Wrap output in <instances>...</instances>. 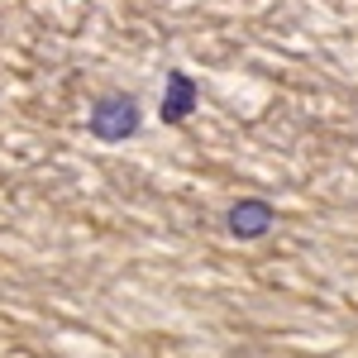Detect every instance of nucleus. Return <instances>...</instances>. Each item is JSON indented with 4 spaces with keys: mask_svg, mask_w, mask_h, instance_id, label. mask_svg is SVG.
<instances>
[]
</instances>
